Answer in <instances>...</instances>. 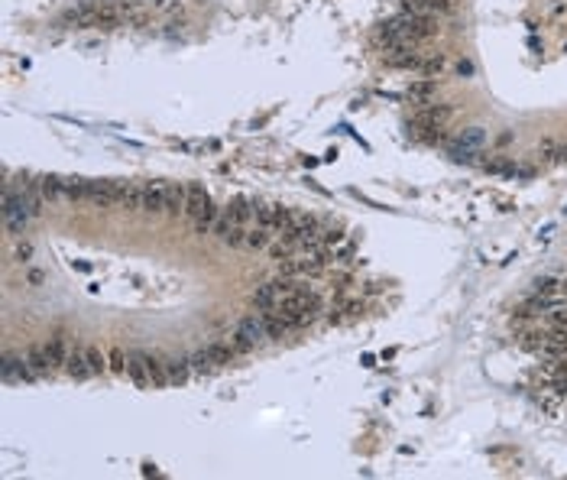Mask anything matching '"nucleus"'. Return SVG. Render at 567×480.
Segmentation results:
<instances>
[{
	"mask_svg": "<svg viewBox=\"0 0 567 480\" xmlns=\"http://www.w3.org/2000/svg\"><path fill=\"white\" fill-rule=\"evenodd\" d=\"M185 214L192 218L198 234H215L217 208L211 204V195L204 192V185H188L185 189Z\"/></svg>",
	"mask_w": 567,
	"mask_h": 480,
	"instance_id": "1",
	"label": "nucleus"
},
{
	"mask_svg": "<svg viewBox=\"0 0 567 480\" xmlns=\"http://www.w3.org/2000/svg\"><path fill=\"white\" fill-rule=\"evenodd\" d=\"M299 289H308L299 276H282V279H272V282H263L253 292V305L263 311H272V309H279V302L289 299L292 292H299Z\"/></svg>",
	"mask_w": 567,
	"mask_h": 480,
	"instance_id": "2",
	"label": "nucleus"
},
{
	"mask_svg": "<svg viewBox=\"0 0 567 480\" xmlns=\"http://www.w3.org/2000/svg\"><path fill=\"white\" fill-rule=\"evenodd\" d=\"M0 370H3V380H7V383H32V380H36V374H32V367L26 357L7 354L3 363H0Z\"/></svg>",
	"mask_w": 567,
	"mask_h": 480,
	"instance_id": "3",
	"label": "nucleus"
},
{
	"mask_svg": "<svg viewBox=\"0 0 567 480\" xmlns=\"http://www.w3.org/2000/svg\"><path fill=\"white\" fill-rule=\"evenodd\" d=\"M120 185H123V182H108V179L88 182V202H94V204H120Z\"/></svg>",
	"mask_w": 567,
	"mask_h": 480,
	"instance_id": "4",
	"label": "nucleus"
},
{
	"mask_svg": "<svg viewBox=\"0 0 567 480\" xmlns=\"http://www.w3.org/2000/svg\"><path fill=\"white\" fill-rule=\"evenodd\" d=\"M237 334L243 338V341H250L253 347L263 341H269V328H266V315H250V318H243L240 325H237Z\"/></svg>",
	"mask_w": 567,
	"mask_h": 480,
	"instance_id": "5",
	"label": "nucleus"
},
{
	"mask_svg": "<svg viewBox=\"0 0 567 480\" xmlns=\"http://www.w3.org/2000/svg\"><path fill=\"white\" fill-rule=\"evenodd\" d=\"M139 211H146V214H162V211H166V185H162V182H150V185H143V195H139Z\"/></svg>",
	"mask_w": 567,
	"mask_h": 480,
	"instance_id": "6",
	"label": "nucleus"
},
{
	"mask_svg": "<svg viewBox=\"0 0 567 480\" xmlns=\"http://www.w3.org/2000/svg\"><path fill=\"white\" fill-rule=\"evenodd\" d=\"M402 10L418 17H441L454 10V0H402Z\"/></svg>",
	"mask_w": 567,
	"mask_h": 480,
	"instance_id": "7",
	"label": "nucleus"
},
{
	"mask_svg": "<svg viewBox=\"0 0 567 480\" xmlns=\"http://www.w3.org/2000/svg\"><path fill=\"white\" fill-rule=\"evenodd\" d=\"M127 374H130V380H133L139 390L152 386L150 361H146V354H143V351H130V357H127Z\"/></svg>",
	"mask_w": 567,
	"mask_h": 480,
	"instance_id": "8",
	"label": "nucleus"
},
{
	"mask_svg": "<svg viewBox=\"0 0 567 480\" xmlns=\"http://www.w3.org/2000/svg\"><path fill=\"white\" fill-rule=\"evenodd\" d=\"M65 370H68V376H75V380H88V376H94V367H91V361H88V347H75V351L68 354Z\"/></svg>",
	"mask_w": 567,
	"mask_h": 480,
	"instance_id": "9",
	"label": "nucleus"
},
{
	"mask_svg": "<svg viewBox=\"0 0 567 480\" xmlns=\"http://www.w3.org/2000/svg\"><path fill=\"white\" fill-rule=\"evenodd\" d=\"M166 376H169L172 386L185 383V380L192 376V361H185V357H169V361H166Z\"/></svg>",
	"mask_w": 567,
	"mask_h": 480,
	"instance_id": "10",
	"label": "nucleus"
},
{
	"mask_svg": "<svg viewBox=\"0 0 567 480\" xmlns=\"http://www.w3.org/2000/svg\"><path fill=\"white\" fill-rule=\"evenodd\" d=\"M46 351H49V357H52V367H65L68 363V341H65V334H55V338H49V344H46Z\"/></svg>",
	"mask_w": 567,
	"mask_h": 480,
	"instance_id": "11",
	"label": "nucleus"
},
{
	"mask_svg": "<svg viewBox=\"0 0 567 480\" xmlns=\"http://www.w3.org/2000/svg\"><path fill=\"white\" fill-rule=\"evenodd\" d=\"M276 240V231H269V227H250L246 231V247H253V250H269V244Z\"/></svg>",
	"mask_w": 567,
	"mask_h": 480,
	"instance_id": "12",
	"label": "nucleus"
},
{
	"mask_svg": "<svg viewBox=\"0 0 567 480\" xmlns=\"http://www.w3.org/2000/svg\"><path fill=\"white\" fill-rule=\"evenodd\" d=\"M36 192H39L43 202L46 198H49V202H52V198H62V179H55V175H39V179H36Z\"/></svg>",
	"mask_w": 567,
	"mask_h": 480,
	"instance_id": "13",
	"label": "nucleus"
},
{
	"mask_svg": "<svg viewBox=\"0 0 567 480\" xmlns=\"http://www.w3.org/2000/svg\"><path fill=\"white\" fill-rule=\"evenodd\" d=\"M185 211V189L182 185H166V214Z\"/></svg>",
	"mask_w": 567,
	"mask_h": 480,
	"instance_id": "14",
	"label": "nucleus"
},
{
	"mask_svg": "<svg viewBox=\"0 0 567 480\" xmlns=\"http://www.w3.org/2000/svg\"><path fill=\"white\" fill-rule=\"evenodd\" d=\"M62 198H68V202L88 198V182L85 179H62Z\"/></svg>",
	"mask_w": 567,
	"mask_h": 480,
	"instance_id": "15",
	"label": "nucleus"
},
{
	"mask_svg": "<svg viewBox=\"0 0 567 480\" xmlns=\"http://www.w3.org/2000/svg\"><path fill=\"white\" fill-rule=\"evenodd\" d=\"M150 361V376H152V386H169V376H166V361L156 357V354H146Z\"/></svg>",
	"mask_w": 567,
	"mask_h": 480,
	"instance_id": "16",
	"label": "nucleus"
},
{
	"mask_svg": "<svg viewBox=\"0 0 567 480\" xmlns=\"http://www.w3.org/2000/svg\"><path fill=\"white\" fill-rule=\"evenodd\" d=\"M431 95H435V81H431V78L415 81V85L408 88V97H412V101H421V104H425V101H431Z\"/></svg>",
	"mask_w": 567,
	"mask_h": 480,
	"instance_id": "17",
	"label": "nucleus"
},
{
	"mask_svg": "<svg viewBox=\"0 0 567 480\" xmlns=\"http://www.w3.org/2000/svg\"><path fill=\"white\" fill-rule=\"evenodd\" d=\"M418 72H425V75H441V72H444V55L421 59V68H418Z\"/></svg>",
	"mask_w": 567,
	"mask_h": 480,
	"instance_id": "18",
	"label": "nucleus"
},
{
	"mask_svg": "<svg viewBox=\"0 0 567 480\" xmlns=\"http://www.w3.org/2000/svg\"><path fill=\"white\" fill-rule=\"evenodd\" d=\"M127 357H130V354H123L120 347H114V351H110V357H108L110 370H114V374H127Z\"/></svg>",
	"mask_w": 567,
	"mask_h": 480,
	"instance_id": "19",
	"label": "nucleus"
},
{
	"mask_svg": "<svg viewBox=\"0 0 567 480\" xmlns=\"http://www.w3.org/2000/svg\"><path fill=\"white\" fill-rule=\"evenodd\" d=\"M88 361H91V367H94V374H101V370H104V357H101V351H97V347H91V344H88Z\"/></svg>",
	"mask_w": 567,
	"mask_h": 480,
	"instance_id": "20",
	"label": "nucleus"
},
{
	"mask_svg": "<svg viewBox=\"0 0 567 480\" xmlns=\"http://www.w3.org/2000/svg\"><path fill=\"white\" fill-rule=\"evenodd\" d=\"M457 72H460V75H470L473 65H470V62H460V65H457Z\"/></svg>",
	"mask_w": 567,
	"mask_h": 480,
	"instance_id": "21",
	"label": "nucleus"
},
{
	"mask_svg": "<svg viewBox=\"0 0 567 480\" xmlns=\"http://www.w3.org/2000/svg\"><path fill=\"white\" fill-rule=\"evenodd\" d=\"M32 256V247H20V260H30Z\"/></svg>",
	"mask_w": 567,
	"mask_h": 480,
	"instance_id": "22",
	"label": "nucleus"
}]
</instances>
